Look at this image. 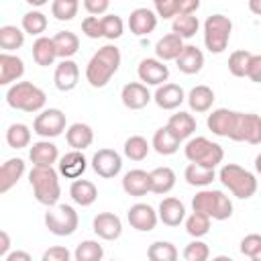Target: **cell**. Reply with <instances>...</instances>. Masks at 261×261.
<instances>
[{
  "instance_id": "obj_10",
  "label": "cell",
  "mask_w": 261,
  "mask_h": 261,
  "mask_svg": "<svg viewBox=\"0 0 261 261\" xmlns=\"http://www.w3.org/2000/svg\"><path fill=\"white\" fill-rule=\"evenodd\" d=\"M230 139L239 143L245 141L249 145H259L261 143V116L253 112H237L234 130Z\"/></svg>"
},
{
  "instance_id": "obj_21",
  "label": "cell",
  "mask_w": 261,
  "mask_h": 261,
  "mask_svg": "<svg viewBox=\"0 0 261 261\" xmlns=\"http://www.w3.org/2000/svg\"><path fill=\"white\" fill-rule=\"evenodd\" d=\"M24 75V61L8 51L0 53V86H10Z\"/></svg>"
},
{
  "instance_id": "obj_19",
  "label": "cell",
  "mask_w": 261,
  "mask_h": 261,
  "mask_svg": "<svg viewBox=\"0 0 261 261\" xmlns=\"http://www.w3.org/2000/svg\"><path fill=\"white\" fill-rule=\"evenodd\" d=\"M57 169H59V175H63V177H67V179H77V177H82L84 171L88 169V159L84 157L82 151L71 149V151L65 153L63 157H59Z\"/></svg>"
},
{
  "instance_id": "obj_52",
  "label": "cell",
  "mask_w": 261,
  "mask_h": 261,
  "mask_svg": "<svg viewBox=\"0 0 261 261\" xmlns=\"http://www.w3.org/2000/svg\"><path fill=\"white\" fill-rule=\"evenodd\" d=\"M155 4V12L161 18H175V6L173 0H153Z\"/></svg>"
},
{
  "instance_id": "obj_45",
  "label": "cell",
  "mask_w": 261,
  "mask_h": 261,
  "mask_svg": "<svg viewBox=\"0 0 261 261\" xmlns=\"http://www.w3.org/2000/svg\"><path fill=\"white\" fill-rule=\"evenodd\" d=\"M251 55H253V53L247 51V49L232 51L230 57H228V71H230L234 77H245V75H247V69H249Z\"/></svg>"
},
{
  "instance_id": "obj_29",
  "label": "cell",
  "mask_w": 261,
  "mask_h": 261,
  "mask_svg": "<svg viewBox=\"0 0 261 261\" xmlns=\"http://www.w3.org/2000/svg\"><path fill=\"white\" fill-rule=\"evenodd\" d=\"M186 100H188V104H190V108H192L194 112L202 114V112H208V110L212 108V104H214L216 98H214L212 88L200 84V86H194V88L188 92Z\"/></svg>"
},
{
  "instance_id": "obj_35",
  "label": "cell",
  "mask_w": 261,
  "mask_h": 261,
  "mask_svg": "<svg viewBox=\"0 0 261 261\" xmlns=\"http://www.w3.org/2000/svg\"><path fill=\"white\" fill-rule=\"evenodd\" d=\"M53 43H55V49H57V57H61V59H71L80 49V39L71 31L55 33Z\"/></svg>"
},
{
  "instance_id": "obj_30",
  "label": "cell",
  "mask_w": 261,
  "mask_h": 261,
  "mask_svg": "<svg viewBox=\"0 0 261 261\" xmlns=\"http://www.w3.org/2000/svg\"><path fill=\"white\" fill-rule=\"evenodd\" d=\"M167 128H169L179 141H186V139H190V137L194 135V130H196V118H194L190 112L179 110V112H175V114L169 116Z\"/></svg>"
},
{
  "instance_id": "obj_56",
  "label": "cell",
  "mask_w": 261,
  "mask_h": 261,
  "mask_svg": "<svg viewBox=\"0 0 261 261\" xmlns=\"http://www.w3.org/2000/svg\"><path fill=\"white\" fill-rule=\"evenodd\" d=\"M8 249H10V237L6 230H0V259H6Z\"/></svg>"
},
{
  "instance_id": "obj_15",
  "label": "cell",
  "mask_w": 261,
  "mask_h": 261,
  "mask_svg": "<svg viewBox=\"0 0 261 261\" xmlns=\"http://www.w3.org/2000/svg\"><path fill=\"white\" fill-rule=\"evenodd\" d=\"M234 120H237V110H228V108H216L208 114V128L212 130V135L216 137H226L230 139L232 128H234Z\"/></svg>"
},
{
  "instance_id": "obj_33",
  "label": "cell",
  "mask_w": 261,
  "mask_h": 261,
  "mask_svg": "<svg viewBox=\"0 0 261 261\" xmlns=\"http://www.w3.org/2000/svg\"><path fill=\"white\" fill-rule=\"evenodd\" d=\"M33 59L37 65L41 67H49L53 65V61L57 59V49H55V43H53V37H39L35 43H33Z\"/></svg>"
},
{
  "instance_id": "obj_51",
  "label": "cell",
  "mask_w": 261,
  "mask_h": 261,
  "mask_svg": "<svg viewBox=\"0 0 261 261\" xmlns=\"http://www.w3.org/2000/svg\"><path fill=\"white\" fill-rule=\"evenodd\" d=\"M71 253L61 247V245H55V247H49L45 253H43V261H69Z\"/></svg>"
},
{
  "instance_id": "obj_41",
  "label": "cell",
  "mask_w": 261,
  "mask_h": 261,
  "mask_svg": "<svg viewBox=\"0 0 261 261\" xmlns=\"http://www.w3.org/2000/svg\"><path fill=\"white\" fill-rule=\"evenodd\" d=\"M210 230V216L204 214V212H192L188 218H186V232L194 239H200L204 234H208Z\"/></svg>"
},
{
  "instance_id": "obj_34",
  "label": "cell",
  "mask_w": 261,
  "mask_h": 261,
  "mask_svg": "<svg viewBox=\"0 0 261 261\" xmlns=\"http://www.w3.org/2000/svg\"><path fill=\"white\" fill-rule=\"evenodd\" d=\"M179 143H181V141H179V139L167 128V124H165V126H161V128L155 130L153 141H151V147H153L159 155H173V153H177Z\"/></svg>"
},
{
  "instance_id": "obj_1",
  "label": "cell",
  "mask_w": 261,
  "mask_h": 261,
  "mask_svg": "<svg viewBox=\"0 0 261 261\" xmlns=\"http://www.w3.org/2000/svg\"><path fill=\"white\" fill-rule=\"evenodd\" d=\"M120 49L116 45L100 47L86 65V80L92 88H104L120 67Z\"/></svg>"
},
{
  "instance_id": "obj_62",
  "label": "cell",
  "mask_w": 261,
  "mask_h": 261,
  "mask_svg": "<svg viewBox=\"0 0 261 261\" xmlns=\"http://www.w3.org/2000/svg\"><path fill=\"white\" fill-rule=\"evenodd\" d=\"M75 2H77V0H75Z\"/></svg>"
},
{
  "instance_id": "obj_55",
  "label": "cell",
  "mask_w": 261,
  "mask_h": 261,
  "mask_svg": "<svg viewBox=\"0 0 261 261\" xmlns=\"http://www.w3.org/2000/svg\"><path fill=\"white\" fill-rule=\"evenodd\" d=\"M108 6H110V0H84V8L94 16L104 14L108 10Z\"/></svg>"
},
{
  "instance_id": "obj_17",
  "label": "cell",
  "mask_w": 261,
  "mask_h": 261,
  "mask_svg": "<svg viewBox=\"0 0 261 261\" xmlns=\"http://www.w3.org/2000/svg\"><path fill=\"white\" fill-rule=\"evenodd\" d=\"M55 88L59 92H71L80 82V67L73 59H61V63L55 67L53 75Z\"/></svg>"
},
{
  "instance_id": "obj_53",
  "label": "cell",
  "mask_w": 261,
  "mask_h": 261,
  "mask_svg": "<svg viewBox=\"0 0 261 261\" xmlns=\"http://www.w3.org/2000/svg\"><path fill=\"white\" fill-rule=\"evenodd\" d=\"M175 16L177 14H194L200 8V0H173Z\"/></svg>"
},
{
  "instance_id": "obj_59",
  "label": "cell",
  "mask_w": 261,
  "mask_h": 261,
  "mask_svg": "<svg viewBox=\"0 0 261 261\" xmlns=\"http://www.w3.org/2000/svg\"><path fill=\"white\" fill-rule=\"evenodd\" d=\"M27 4H31V6H45L49 0H24Z\"/></svg>"
},
{
  "instance_id": "obj_61",
  "label": "cell",
  "mask_w": 261,
  "mask_h": 261,
  "mask_svg": "<svg viewBox=\"0 0 261 261\" xmlns=\"http://www.w3.org/2000/svg\"><path fill=\"white\" fill-rule=\"evenodd\" d=\"M253 261H261V251H259V253H257V255L253 257Z\"/></svg>"
},
{
  "instance_id": "obj_7",
  "label": "cell",
  "mask_w": 261,
  "mask_h": 261,
  "mask_svg": "<svg viewBox=\"0 0 261 261\" xmlns=\"http://www.w3.org/2000/svg\"><path fill=\"white\" fill-rule=\"evenodd\" d=\"M232 33V20L224 14H212L204 22V45L210 53H222Z\"/></svg>"
},
{
  "instance_id": "obj_5",
  "label": "cell",
  "mask_w": 261,
  "mask_h": 261,
  "mask_svg": "<svg viewBox=\"0 0 261 261\" xmlns=\"http://www.w3.org/2000/svg\"><path fill=\"white\" fill-rule=\"evenodd\" d=\"M192 210L204 212L212 220H226L232 216V202L222 190H200L192 198Z\"/></svg>"
},
{
  "instance_id": "obj_25",
  "label": "cell",
  "mask_w": 261,
  "mask_h": 261,
  "mask_svg": "<svg viewBox=\"0 0 261 261\" xmlns=\"http://www.w3.org/2000/svg\"><path fill=\"white\" fill-rule=\"evenodd\" d=\"M29 159L33 161V165H53L59 161V149L49 139H43L33 143L29 151Z\"/></svg>"
},
{
  "instance_id": "obj_27",
  "label": "cell",
  "mask_w": 261,
  "mask_h": 261,
  "mask_svg": "<svg viewBox=\"0 0 261 261\" xmlns=\"http://www.w3.org/2000/svg\"><path fill=\"white\" fill-rule=\"evenodd\" d=\"M65 141L71 149H77V151H84L88 149L92 143H94V130L90 124L86 122H73L69 124V128L65 130Z\"/></svg>"
},
{
  "instance_id": "obj_3",
  "label": "cell",
  "mask_w": 261,
  "mask_h": 261,
  "mask_svg": "<svg viewBox=\"0 0 261 261\" xmlns=\"http://www.w3.org/2000/svg\"><path fill=\"white\" fill-rule=\"evenodd\" d=\"M6 102L14 110H22V112L33 114V112H39L45 108L47 96L33 82H14L6 92Z\"/></svg>"
},
{
  "instance_id": "obj_43",
  "label": "cell",
  "mask_w": 261,
  "mask_h": 261,
  "mask_svg": "<svg viewBox=\"0 0 261 261\" xmlns=\"http://www.w3.org/2000/svg\"><path fill=\"white\" fill-rule=\"evenodd\" d=\"M73 257L75 261H100L104 257V249L98 241H82L75 247Z\"/></svg>"
},
{
  "instance_id": "obj_22",
  "label": "cell",
  "mask_w": 261,
  "mask_h": 261,
  "mask_svg": "<svg viewBox=\"0 0 261 261\" xmlns=\"http://www.w3.org/2000/svg\"><path fill=\"white\" fill-rule=\"evenodd\" d=\"M24 167L27 165L20 157H12V159H6L2 163V167H0V194L10 192L18 184V179L24 173Z\"/></svg>"
},
{
  "instance_id": "obj_32",
  "label": "cell",
  "mask_w": 261,
  "mask_h": 261,
  "mask_svg": "<svg viewBox=\"0 0 261 261\" xmlns=\"http://www.w3.org/2000/svg\"><path fill=\"white\" fill-rule=\"evenodd\" d=\"M149 181H151V192L153 194H167L175 186V171L167 165L155 167L153 171H149Z\"/></svg>"
},
{
  "instance_id": "obj_46",
  "label": "cell",
  "mask_w": 261,
  "mask_h": 261,
  "mask_svg": "<svg viewBox=\"0 0 261 261\" xmlns=\"http://www.w3.org/2000/svg\"><path fill=\"white\" fill-rule=\"evenodd\" d=\"M102 31H104V37L106 39L114 41V39L122 37L124 22H122V18L118 14H106V16H102Z\"/></svg>"
},
{
  "instance_id": "obj_9",
  "label": "cell",
  "mask_w": 261,
  "mask_h": 261,
  "mask_svg": "<svg viewBox=\"0 0 261 261\" xmlns=\"http://www.w3.org/2000/svg\"><path fill=\"white\" fill-rule=\"evenodd\" d=\"M65 130V114L59 108H47L37 114L33 122V133H37L41 139H55Z\"/></svg>"
},
{
  "instance_id": "obj_12",
  "label": "cell",
  "mask_w": 261,
  "mask_h": 261,
  "mask_svg": "<svg viewBox=\"0 0 261 261\" xmlns=\"http://www.w3.org/2000/svg\"><path fill=\"white\" fill-rule=\"evenodd\" d=\"M137 73H139V80L143 84H147V86H161L169 77V67L161 59L147 57V59H141V63L137 67Z\"/></svg>"
},
{
  "instance_id": "obj_47",
  "label": "cell",
  "mask_w": 261,
  "mask_h": 261,
  "mask_svg": "<svg viewBox=\"0 0 261 261\" xmlns=\"http://www.w3.org/2000/svg\"><path fill=\"white\" fill-rule=\"evenodd\" d=\"M51 14L57 20H71L77 14V2L75 0H53Z\"/></svg>"
},
{
  "instance_id": "obj_4",
  "label": "cell",
  "mask_w": 261,
  "mask_h": 261,
  "mask_svg": "<svg viewBox=\"0 0 261 261\" xmlns=\"http://www.w3.org/2000/svg\"><path fill=\"white\" fill-rule=\"evenodd\" d=\"M218 179L239 200H249L257 192V177L249 169H245V167H241L237 163L222 165L220 171H218Z\"/></svg>"
},
{
  "instance_id": "obj_58",
  "label": "cell",
  "mask_w": 261,
  "mask_h": 261,
  "mask_svg": "<svg viewBox=\"0 0 261 261\" xmlns=\"http://www.w3.org/2000/svg\"><path fill=\"white\" fill-rule=\"evenodd\" d=\"M249 10L257 16H261V0H249Z\"/></svg>"
},
{
  "instance_id": "obj_38",
  "label": "cell",
  "mask_w": 261,
  "mask_h": 261,
  "mask_svg": "<svg viewBox=\"0 0 261 261\" xmlns=\"http://www.w3.org/2000/svg\"><path fill=\"white\" fill-rule=\"evenodd\" d=\"M200 29V20L194 14H177L171 22V31L181 39H192Z\"/></svg>"
},
{
  "instance_id": "obj_13",
  "label": "cell",
  "mask_w": 261,
  "mask_h": 261,
  "mask_svg": "<svg viewBox=\"0 0 261 261\" xmlns=\"http://www.w3.org/2000/svg\"><path fill=\"white\" fill-rule=\"evenodd\" d=\"M126 218H128V224L139 230V232H149L157 226V220H159V214L155 212L153 206L149 204H143V202H137L128 208L126 212Z\"/></svg>"
},
{
  "instance_id": "obj_24",
  "label": "cell",
  "mask_w": 261,
  "mask_h": 261,
  "mask_svg": "<svg viewBox=\"0 0 261 261\" xmlns=\"http://www.w3.org/2000/svg\"><path fill=\"white\" fill-rule=\"evenodd\" d=\"M159 220L167 226H179L186 220V206L177 198H163L159 204Z\"/></svg>"
},
{
  "instance_id": "obj_44",
  "label": "cell",
  "mask_w": 261,
  "mask_h": 261,
  "mask_svg": "<svg viewBox=\"0 0 261 261\" xmlns=\"http://www.w3.org/2000/svg\"><path fill=\"white\" fill-rule=\"evenodd\" d=\"M47 29V16L39 10H29L22 16V31L35 37H41V33H45Z\"/></svg>"
},
{
  "instance_id": "obj_26",
  "label": "cell",
  "mask_w": 261,
  "mask_h": 261,
  "mask_svg": "<svg viewBox=\"0 0 261 261\" xmlns=\"http://www.w3.org/2000/svg\"><path fill=\"white\" fill-rule=\"evenodd\" d=\"M122 190L128 196H135V198L145 196L147 192H151L149 173L143 171V169H130V171H126L124 177H122Z\"/></svg>"
},
{
  "instance_id": "obj_2",
  "label": "cell",
  "mask_w": 261,
  "mask_h": 261,
  "mask_svg": "<svg viewBox=\"0 0 261 261\" xmlns=\"http://www.w3.org/2000/svg\"><path fill=\"white\" fill-rule=\"evenodd\" d=\"M29 184L39 204L49 208L59 202L61 186H59V173L53 169V165H33V169L29 171Z\"/></svg>"
},
{
  "instance_id": "obj_23",
  "label": "cell",
  "mask_w": 261,
  "mask_h": 261,
  "mask_svg": "<svg viewBox=\"0 0 261 261\" xmlns=\"http://www.w3.org/2000/svg\"><path fill=\"white\" fill-rule=\"evenodd\" d=\"M175 65L181 73L186 75H194L204 67V53L196 47V45H184L181 53L175 59Z\"/></svg>"
},
{
  "instance_id": "obj_14",
  "label": "cell",
  "mask_w": 261,
  "mask_h": 261,
  "mask_svg": "<svg viewBox=\"0 0 261 261\" xmlns=\"http://www.w3.org/2000/svg\"><path fill=\"white\" fill-rule=\"evenodd\" d=\"M120 100H122V104L128 110H141V108H145L153 100V96L147 90V84H143V82H130V84H126L122 88Z\"/></svg>"
},
{
  "instance_id": "obj_36",
  "label": "cell",
  "mask_w": 261,
  "mask_h": 261,
  "mask_svg": "<svg viewBox=\"0 0 261 261\" xmlns=\"http://www.w3.org/2000/svg\"><path fill=\"white\" fill-rule=\"evenodd\" d=\"M184 179L190 184V186H196V188H206L210 186L214 179H216V173L212 167H204V165H198V163H190L184 171Z\"/></svg>"
},
{
  "instance_id": "obj_8",
  "label": "cell",
  "mask_w": 261,
  "mask_h": 261,
  "mask_svg": "<svg viewBox=\"0 0 261 261\" xmlns=\"http://www.w3.org/2000/svg\"><path fill=\"white\" fill-rule=\"evenodd\" d=\"M77 224H80V216L75 208L69 204H55V206H49V210L45 212V226L55 237L73 234L77 230Z\"/></svg>"
},
{
  "instance_id": "obj_50",
  "label": "cell",
  "mask_w": 261,
  "mask_h": 261,
  "mask_svg": "<svg viewBox=\"0 0 261 261\" xmlns=\"http://www.w3.org/2000/svg\"><path fill=\"white\" fill-rule=\"evenodd\" d=\"M259 251H261V234L251 232V234L243 237V241H241V253H243L245 257L253 259Z\"/></svg>"
},
{
  "instance_id": "obj_60",
  "label": "cell",
  "mask_w": 261,
  "mask_h": 261,
  "mask_svg": "<svg viewBox=\"0 0 261 261\" xmlns=\"http://www.w3.org/2000/svg\"><path fill=\"white\" fill-rule=\"evenodd\" d=\"M255 171H257V173L261 175V153H259V155L255 157Z\"/></svg>"
},
{
  "instance_id": "obj_16",
  "label": "cell",
  "mask_w": 261,
  "mask_h": 261,
  "mask_svg": "<svg viewBox=\"0 0 261 261\" xmlns=\"http://www.w3.org/2000/svg\"><path fill=\"white\" fill-rule=\"evenodd\" d=\"M92 228L104 241H116L122 234V222L112 212H100V214H96L94 220H92Z\"/></svg>"
},
{
  "instance_id": "obj_6",
  "label": "cell",
  "mask_w": 261,
  "mask_h": 261,
  "mask_svg": "<svg viewBox=\"0 0 261 261\" xmlns=\"http://www.w3.org/2000/svg\"><path fill=\"white\" fill-rule=\"evenodd\" d=\"M184 155L190 163H198V165L212 167V169L224 159L222 147L206 137H192L184 147Z\"/></svg>"
},
{
  "instance_id": "obj_11",
  "label": "cell",
  "mask_w": 261,
  "mask_h": 261,
  "mask_svg": "<svg viewBox=\"0 0 261 261\" xmlns=\"http://www.w3.org/2000/svg\"><path fill=\"white\" fill-rule=\"evenodd\" d=\"M92 169L104 179L116 177L122 169V157L114 149H98L92 157Z\"/></svg>"
},
{
  "instance_id": "obj_31",
  "label": "cell",
  "mask_w": 261,
  "mask_h": 261,
  "mask_svg": "<svg viewBox=\"0 0 261 261\" xmlns=\"http://www.w3.org/2000/svg\"><path fill=\"white\" fill-rule=\"evenodd\" d=\"M69 196L77 206H92L98 198V188L90 179H73L69 186Z\"/></svg>"
},
{
  "instance_id": "obj_42",
  "label": "cell",
  "mask_w": 261,
  "mask_h": 261,
  "mask_svg": "<svg viewBox=\"0 0 261 261\" xmlns=\"http://www.w3.org/2000/svg\"><path fill=\"white\" fill-rule=\"evenodd\" d=\"M147 257L151 261H175L177 259V249L169 241H155L147 249Z\"/></svg>"
},
{
  "instance_id": "obj_54",
  "label": "cell",
  "mask_w": 261,
  "mask_h": 261,
  "mask_svg": "<svg viewBox=\"0 0 261 261\" xmlns=\"http://www.w3.org/2000/svg\"><path fill=\"white\" fill-rule=\"evenodd\" d=\"M247 77L255 84H261V55H251L249 61V69H247Z\"/></svg>"
},
{
  "instance_id": "obj_39",
  "label": "cell",
  "mask_w": 261,
  "mask_h": 261,
  "mask_svg": "<svg viewBox=\"0 0 261 261\" xmlns=\"http://www.w3.org/2000/svg\"><path fill=\"white\" fill-rule=\"evenodd\" d=\"M151 151V145L145 137L141 135H133L124 141V155L130 159V161H143Z\"/></svg>"
},
{
  "instance_id": "obj_49",
  "label": "cell",
  "mask_w": 261,
  "mask_h": 261,
  "mask_svg": "<svg viewBox=\"0 0 261 261\" xmlns=\"http://www.w3.org/2000/svg\"><path fill=\"white\" fill-rule=\"evenodd\" d=\"M82 33L88 37V39H100L104 37V31H102V18L98 16H86L82 20Z\"/></svg>"
},
{
  "instance_id": "obj_48",
  "label": "cell",
  "mask_w": 261,
  "mask_h": 261,
  "mask_svg": "<svg viewBox=\"0 0 261 261\" xmlns=\"http://www.w3.org/2000/svg\"><path fill=\"white\" fill-rule=\"evenodd\" d=\"M208 257H210V249L204 241L196 239V241L188 243L186 249H184V259L186 261H206Z\"/></svg>"
},
{
  "instance_id": "obj_20",
  "label": "cell",
  "mask_w": 261,
  "mask_h": 261,
  "mask_svg": "<svg viewBox=\"0 0 261 261\" xmlns=\"http://www.w3.org/2000/svg\"><path fill=\"white\" fill-rule=\"evenodd\" d=\"M155 27H157V12H153L151 8H135L128 14V29L137 37H145L153 33Z\"/></svg>"
},
{
  "instance_id": "obj_57",
  "label": "cell",
  "mask_w": 261,
  "mask_h": 261,
  "mask_svg": "<svg viewBox=\"0 0 261 261\" xmlns=\"http://www.w3.org/2000/svg\"><path fill=\"white\" fill-rule=\"evenodd\" d=\"M4 261H31V255L24 253V251H12V253L6 255Z\"/></svg>"
},
{
  "instance_id": "obj_28",
  "label": "cell",
  "mask_w": 261,
  "mask_h": 261,
  "mask_svg": "<svg viewBox=\"0 0 261 261\" xmlns=\"http://www.w3.org/2000/svg\"><path fill=\"white\" fill-rule=\"evenodd\" d=\"M181 49H184V39L175 33H169L155 43V55L161 61H175Z\"/></svg>"
},
{
  "instance_id": "obj_37",
  "label": "cell",
  "mask_w": 261,
  "mask_h": 261,
  "mask_svg": "<svg viewBox=\"0 0 261 261\" xmlns=\"http://www.w3.org/2000/svg\"><path fill=\"white\" fill-rule=\"evenodd\" d=\"M24 45V31H20L14 24H4L0 27V47L4 51H16Z\"/></svg>"
},
{
  "instance_id": "obj_40",
  "label": "cell",
  "mask_w": 261,
  "mask_h": 261,
  "mask_svg": "<svg viewBox=\"0 0 261 261\" xmlns=\"http://www.w3.org/2000/svg\"><path fill=\"white\" fill-rule=\"evenodd\" d=\"M6 143L12 149H24L31 145V128L22 122H14L6 130Z\"/></svg>"
},
{
  "instance_id": "obj_18",
  "label": "cell",
  "mask_w": 261,
  "mask_h": 261,
  "mask_svg": "<svg viewBox=\"0 0 261 261\" xmlns=\"http://www.w3.org/2000/svg\"><path fill=\"white\" fill-rule=\"evenodd\" d=\"M153 100L163 110H175L186 100V92L177 84H161V86H157V90L153 94Z\"/></svg>"
}]
</instances>
